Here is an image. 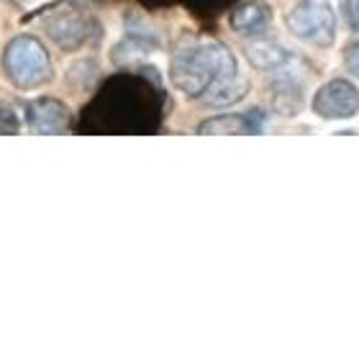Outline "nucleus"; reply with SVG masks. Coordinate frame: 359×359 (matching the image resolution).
I'll list each match as a JSON object with an SVG mask.
<instances>
[{"label": "nucleus", "mask_w": 359, "mask_h": 359, "mask_svg": "<svg viewBox=\"0 0 359 359\" xmlns=\"http://www.w3.org/2000/svg\"><path fill=\"white\" fill-rule=\"evenodd\" d=\"M170 83L187 97L224 108L244 97L247 80L241 77L233 54L218 41H195L175 52L170 62Z\"/></svg>", "instance_id": "f257e3e1"}, {"label": "nucleus", "mask_w": 359, "mask_h": 359, "mask_svg": "<svg viewBox=\"0 0 359 359\" xmlns=\"http://www.w3.org/2000/svg\"><path fill=\"white\" fill-rule=\"evenodd\" d=\"M3 69L11 85H15L18 90L41 88L54 75L49 52L34 36H15L8 41L3 52Z\"/></svg>", "instance_id": "f03ea898"}, {"label": "nucleus", "mask_w": 359, "mask_h": 359, "mask_svg": "<svg viewBox=\"0 0 359 359\" xmlns=\"http://www.w3.org/2000/svg\"><path fill=\"white\" fill-rule=\"evenodd\" d=\"M285 26L306 44L331 46L337 36V13L329 0H300L287 11Z\"/></svg>", "instance_id": "7ed1b4c3"}, {"label": "nucleus", "mask_w": 359, "mask_h": 359, "mask_svg": "<svg viewBox=\"0 0 359 359\" xmlns=\"http://www.w3.org/2000/svg\"><path fill=\"white\" fill-rule=\"evenodd\" d=\"M313 113L323 121L354 118L359 113V90L349 80H329L313 95Z\"/></svg>", "instance_id": "20e7f679"}, {"label": "nucleus", "mask_w": 359, "mask_h": 359, "mask_svg": "<svg viewBox=\"0 0 359 359\" xmlns=\"http://www.w3.org/2000/svg\"><path fill=\"white\" fill-rule=\"evenodd\" d=\"M46 36L65 52H75L88 41L90 36V18H85L80 11H60L52 13L44 21Z\"/></svg>", "instance_id": "39448f33"}, {"label": "nucleus", "mask_w": 359, "mask_h": 359, "mask_svg": "<svg viewBox=\"0 0 359 359\" xmlns=\"http://www.w3.org/2000/svg\"><path fill=\"white\" fill-rule=\"evenodd\" d=\"M26 123L34 134L54 136L69 128V108L54 97H39L26 108Z\"/></svg>", "instance_id": "423d86ee"}, {"label": "nucleus", "mask_w": 359, "mask_h": 359, "mask_svg": "<svg viewBox=\"0 0 359 359\" xmlns=\"http://www.w3.org/2000/svg\"><path fill=\"white\" fill-rule=\"evenodd\" d=\"M272 23V11L262 0H249L231 13V29L241 36H262Z\"/></svg>", "instance_id": "0eeeda50"}, {"label": "nucleus", "mask_w": 359, "mask_h": 359, "mask_svg": "<svg viewBox=\"0 0 359 359\" xmlns=\"http://www.w3.org/2000/svg\"><path fill=\"white\" fill-rule=\"evenodd\" d=\"M247 60L259 69H280L290 62V54H287V49L275 44V41L257 36V41H252L247 46Z\"/></svg>", "instance_id": "6e6552de"}, {"label": "nucleus", "mask_w": 359, "mask_h": 359, "mask_svg": "<svg viewBox=\"0 0 359 359\" xmlns=\"http://www.w3.org/2000/svg\"><path fill=\"white\" fill-rule=\"evenodd\" d=\"M255 131L257 128L244 116H216V118H208L205 123H201V128H198V134L203 136H244L255 134Z\"/></svg>", "instance_id": "1a4fd4ad"}, {"label": "nucleus", "mask_w": 359, "mask_h": 359, "mask_svg": "<svg viewBox=\"0 0 359 359\" xmlns=\"http://www.w3.org/2000/svg\"><path fill=\"white\" fill-rule=\"evenodd\" d=\"M21 131V118L11 105H0V136H15Z\"/></svg>", "instance_id": "9d476101"}, {"label": "nucleus", "mask_w": 359, "mask_h": 359, "mask_svg": "<svg viewBox=\"0 0 359 359\" xmlns=\"http://www.w3.org/2000/svg\"><path fill=\"white\" fill-rule=\"evenodd\" d=\"M339 13H341V21H344L354 34H359V0H341Z\"/></svg>", "instance_id": "9b49d317"}, {"label": "nucleus", "mask_w": 359, "mask_h": 359, "mask_svg": "<svg viewBox=\"0 0 359 359\" xmlns=\"http://www.w3.org/2000/svg\"><path fill=\"white\" fill-rule=\"evenodd\" d=\"M344 67H346V72H349V75L359 77V41H357V44H352L344 52Z\"/></svg>", "instance_id": "f8f14e48"}, {"label": "nucleus", "mask_w": 359, "mask_h": 359, "mask_svg": "<svg viewBox=\"0 0 359 359\" xmlns=\"http://www.w3.org/2000/svg\"><path fill=\"white\" fill-rule=\"evenodd\" d=\"M18 6H26V8H34V6H39V3H46V0H15Z\"/></svg>", "instance_id": "ddd939ff"}]
</instances>
